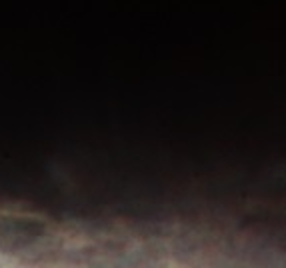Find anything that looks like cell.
Returning <instances> with one entry per match:
<instances>
[{"instance_id": "6da1fadb", "label": "cell", "mask_w": 286, "mask_h": 268, "mask_svg": "<svg viewBox=\"0 0 286 268\" xmlns=\"http://www.w3.org/2000/svg\"><path fill=\"white\" fill-rule=\"evenodd\" d=\"M0 268H178L162 236L122 222L0 214Z\"/></svg>"}]
</instances>
